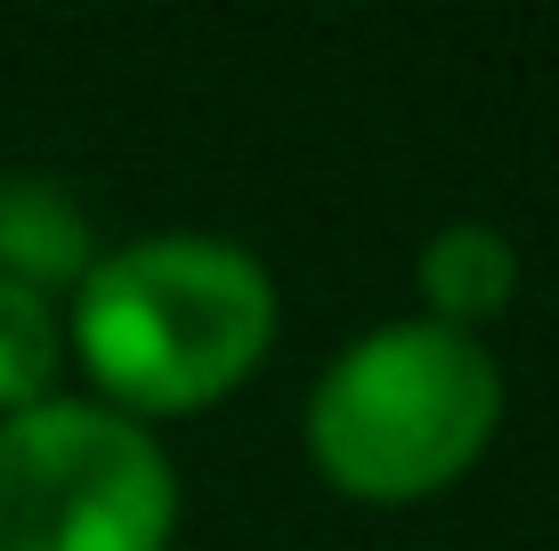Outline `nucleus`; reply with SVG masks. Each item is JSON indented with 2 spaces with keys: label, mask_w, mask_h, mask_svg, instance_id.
Wrapping results in <instances>:
<instances>
[{
  "label": "nucleus",
  "mask_w": 559,
  "mask_h": 551,
  "mask_svg": "<svg viewBox=\"0 0 559 551\" xmlns=\"http://www.w3.org/2000/svg\"><path fill=\"white\" fill-rule=\"evenodd\" d=\"M414 284H421V316H430V325L478 340V325L511 316L519 284H527V260H519V243L503 236V227L454 219V227H438V236L421 243Z\"/></svg>",
  "instance_id": "nucleus-4"
},
{
  "label": "nucleus",
  "mask_w": 559,
  "mask_h": 551,
  "mask_svg": "<svg viewBox=\"0 0 559 551\" xmlns=\"http://www.w3.org/2000/svg\"><path fill=\"white\" fill-rule=\"evenodd\" d=\"M276 349V276L236 236H139L90 260L73 284L66 357L106 397L98 406L130 422L203 414L236 397Z\"/></svg>",
  "instance_id": "nucleus-1"
},
{
  "label": "nucleus",
  "mask_w": 559,
  "mask_h": 551,
  "mask_svg": "<svg viewBox=\"0 0 559 551\" xmlns=\"http://www.w3.org/2000/svg\"><path fill=\"white\" fill-rule=\"evenodd\" d=\"M57 373H66V316H57V300L0 276V422L49 406Z\"/></svg>",
  "instance_id": "nucleus-6"
},
{
  "label": "nucleus",
  "mask_w": 559,
  "mask_h": 551,
  "mask_svg": "<svg viewBox=\"0 0 559 551\" xmlns=\"http://www.w3.org/2000/svg\"><path fill=\"white\" fill-rule=\"evenodd\" d=\"M179 470L146 422L49 397L0 422V551H170Z\"/></svg>",
  "instance_id": "nucleus-3"
},
{
  "label": "nucleus",
  "mask_w": 559,
  "mask_h": 551,
  "mask_svg": "<svg viewBox=\"0 0 559 551\" xmlns=\"http://www.w3.org/2000/svg\"><path fill=\"white\" fill-rule=\"evenodd\" d=\"M503 430V366L487 340L447 333L430 316L357 333L317 373L300 414V446L324 487L357 503H421L471 479Z\"/></svg>",
  "instance_id": "nucleus-2"
},
{
  "label": "nucleus",
  "mask_w": 559,
  "mask_h": 551,
  "mask_svg": "<svg viewBox=\"0 0 559 551\" xmlns=\"http://www.w3.org/2000/svg\"><path fill=\"white\" fill-rule=\"evenodd\" d=\"M90 260H98V243H90L73 187L41 179V170H0V276L57 300L90 276Z\"/></svg>",
  "instance_id": "nucleus-5"
}]
</instances>
